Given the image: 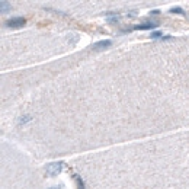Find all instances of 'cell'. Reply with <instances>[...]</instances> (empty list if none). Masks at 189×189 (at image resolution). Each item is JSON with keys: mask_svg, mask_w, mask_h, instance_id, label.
<instances>
[{"mask_svg": "<svg viewBox=\"0 0 189 189\" xmlns=\"http://www.w3.org/2000/svg\"><path fill=\"white\" fill-rule=\"evenodd\" d=\"M63 169H64L63 162H54V163L47 166V176H57V175L61 173Z\"/></svg>", "mask_w": 189, "mask_h": 189, "instance_id": "1", "label": "cell"}, {"mask_svg": "<svg viewBox=\"0 0 189 189\" xmlns=\"http://www.w3.org/2000/svg\"><path fill=\"white\" fill-rule=\"evenodd\" d=\"M76 178V183H77V188L79 189H84V182L82 181V178L80 176H74Z\"/></svg>", "mask_w": 189, "mask_h": 189, "instance_id": "5", "label": "cell"}, {"mask_svg": "<svg viewBox=\"0 0 189 189\" xmlns=\"http://www.w3.org/2000/svg\"><path fill=\"white\" fill-rule=\"evenodd\" d=\"M111 44H112V41H99L96 42V44H93L92 45V49L93 51H98V49H105V48H109L111 47Z\"/></svg>", "mask_w": 189, "mask_h": 189, "instance_id": "3", "label": "cell"}, {"mask_svg": "<svg viewBox=\"0 0 189 189\" xmlns=\"http://www.w3.org/2000/svg\"><path fill=\"white\" fill-rule=\"evenodd\" d=\"M170 13H176V15H182V16H185V12H183L182 9H179V8L172 9V10H170Z\"/></svg>", "mask_w": 189, "mask_h": 189, "instance_id": "6", "label": "cell"}, {"mask_svg": "<svg viewBox=\"0 0 189 189\" xmlns=\"http://www.w3.org/2000/svg\"><path fill=\"white\" fill-rule=\"evenodd\" d=\"M31 119H32V118H31L29 115L22 116V118H20V121H19V124H25V122H28V121H31Z\"/></svg>", "mask_w": 189, "mask_h": 189, "instance_id": "7", "label": "cell"}, {"mask_svg": "<svg viewBox=\"0 0 189 189\" xmlns=\"http://www.w3.org/2000/svg\"><path fill=\"white\" fill-rule=\"evenodd\" d=\"M6 10H9V3L2 2V12H6Z\"/></svg>", "mask_w": 189, "mask_h": 189, "instance_id": "8", "label": "cell"}, {"mask_svg": "<svg viewBox=\"0 0 189 189\" xmlns=\"http://www.w3.org/2000/svg\"><path fill=\"white\" fill-rule=\"evenodd\" d=\"M26 24V19L25 17H13V19H9L6 22L8 28H22Z\"/></svg>", "mask_w": 189, "mask_h": 189, "instance_id": "2", "label": "cell"}, {"mask_svg": "<svg viewBox=\"0 0 189 189\" xmlns=\"http://www.w3.org/2000/svg\"><path fill=\"white\" fill-rule=\"evenodd\" d=\"M49 189H61V186H55V188H49Z\"/></svg>", "mask_w": 189, "mask_h": 189, "instance_id": "10", "label": "cell"}, {"mask_svg": "<svg viewBox=\"0 0 189 189\" xmlns=\"http://www.w3.org/2000/svg\"><path fill=\"white\" fill-rule=\"evenodd\" d=\"M157 26L156 22H151V24H143V25H137L134 26V29H154Z\"/></svg>", "mask_w": 189, "mask_h": 189, "instance_id": "4", "label": "cell"}, {"mask_svg": "<svg viewBox=\"0 0 189 189\" xmlns=\"http://www.w3.org/2000/svg\"><path fill=\"white\" fill-rule=\"evenodd\" d=\"M162 36H163V33L160 32V31H159V32L156 31V32L151 33V38H162Z\"/></svg>", "mask_w": 189, "mask_h": 189, "instance_id": "9", "label": "cell"}]
</instances>
